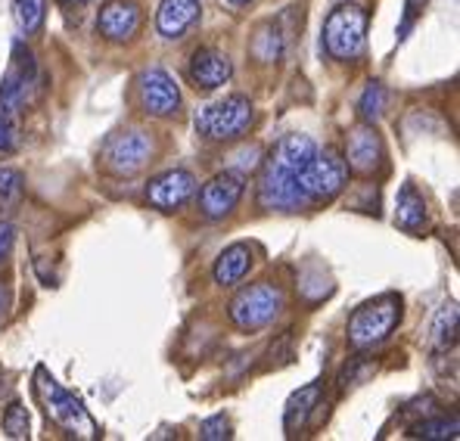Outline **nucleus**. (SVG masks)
<instances>
[{
  "mask_svg": "<svg viewBox=\"0 0 460 441\" xmlns=\"http://www.w3.org/2000/svg\"><path fill=\"white\" fill-rule=\"evenodd\" d=\"M398 323H402V298L395 293L370 298L349 317V345L358 351L376 348L395 332Z\"/></svg>",
  "mask_w": 460,
  "mask_h": 441,
  "instance_id": "obj_1",
  "label": "nucleus"
},
{
  "mask_svg": "<svg viewBox=\"0 0 460 441\" xmlns=\"http://www.w3.org/2000/svg\"><path fill=\"white\" fill-rule=\"evenodd\" d=\"M252 121H255V110L249 103V97L230 93V97L215 100V103L202 106L196 112V131L206 140H215V144H234V140L246 137Z\"/></svg>",
  "mask_w": 460,
  "mask_h": 441,
  "instance_id": "obj_2",
  "label": "nucleus"
},
{
  "mask_svg": "<svg viewBox=\"0 0 460 441\" xmlns=\"http://www.w3.org/2000/svg\"><path fill=\"white\" fill-rule=\"evenodd\" d=\"M323 47L340 63H358L367 50V13L355 4H342L323 22Z\"/></svg>",
  "mask_w": 460,
  "mask_h": 441,
  "instance_id": "obj_3",
  "label": "nucleus"
},
{
  "mask_svg": "<svg viewBox=\"0 0 460 441\" xmlns=\"http://www.w3.org/2000/svg\"><path fill=\"white\" fill-rule=\"evenodd\" d=\"M283 308H287V295H283L280 287H274L268 280L249 283L230 302V321H234V327L255 332L268 327V323H274L283 314Z\"/></svg>",
  "mask_w": 460,
  "mask_h": 441,
  "instance_id": "obj_4",
  "label": "nucleus"
},
{
  "mask_svg": "<svg viewBox=\"0 0 460 441\" xmlns=\"http://www.w3.org/2000/svg\"><path fill=\"white\" fill-rule=\"evenodd\" d=\"M38 392H40V398H44V404H47V417H50L53 423L63 426L69 436H78V438H93V436H97V429H93V419L87 417L81 398L72 395L69 389H63V385H59L44 367H38Z\"/></svg>",
  "mask_w": 460,
  "mask_h": 441,
  "instance_id": "obj_5",
  "label": "nucleus"
},
{
  "mask_svg": "<svg viewBox=\"0 0 460 441\" xmlns=\"http://www.w3.org/2000/svg\"><path fill=\"white\" fill-rule=\"evenodd\" d=\"M349 184V165L333 146L317 149L311 165L302 172V187H305L308 206H327L342 193Z\"/></svg>",
  "mask_w": 460,
  "mask_h": 441,
  "instance_id": "obj_6",
  "label": "nucleus"
},
{
  "mask_svg": "<svg viewBox=\"0 0 460 441\" xmlns=\"http://www.w3.org/2000/svg\"><path fill=\"white\" fill-rule=\"evenodd\" d=\"M100 159H103L106 172L115 174V178H134L153 162V137L140 128L119 131L106 140Z\"/></svg>",
  "mask_w": 460,
  "mask_h": 441,
  "instance_id": "obj_7",
  "label": "nucleus"
},
{
  "mask_svg": "<svg viewBox=\"0 0 460 441\" xmlns=\"http://www.w3.org/2000/svg\"><path fill=\"white\" fill-rule=\"evenodd\" d=\"M259 206L265 212H299V208H305L308 196L305 187H302V172H293V168L270 159L259 181Z\"/></svg>",
  "mask_w": 460,
  "mask_h": 441,
  "instance_id": "obj_8",
  "label": "nucleus"
},
{
  "mask_svg": "<svg viewBox=\"0 0 460 441\" xmlns=\"http://www.w3.org/2000/svg\"><path fill=\"white\" fill-rule=\"evenodd\" d=\"M137 103L150 119H172L181 112V87L165 69L153 66L137 75Z\"/></svg>",
  "mask_w": 460,
  "mask_h": 441,
  "instance_id": "obj_9",
  "label": "nucleus"
},
{
  "mask_svg": "<svg viewBox=\"0 0 460 441\" xmlns=\"http://www.w3.org/2000/svg\"><path fill=\"white\" fill-rule=\"evenodd\" d=\"M35 87H38V63H35V53L16 40L13 44V57H10V69H6L4 81H0V97L6 103H13L19 112L31 103L35 97Z\"/></svg>",
  "mask_w": 460,
  "mask_h": 441,
  "instance_id": "obj_10",
  "label": "nucleus"
},
{
  "mask_svg": "<svg viewBox=\"0 0 460 441\" xmlns=\"http://www.w3.org/2000/svg\"><path fill=\"white\" fill-rule=\"evenodd\" d=\"M243 174L236 172H218L215 178H208L202 184L199 196H196V206H199V215L206 221H221L240 206L243 199Z\"/></svg>",
  "mask_w": 460,
  "mask_h": 441,
  "instance_id": "obj_11",
  "label": "nucleus"
},
{
  "mask_svg": "<svg viewBox=\"0 0 460 441\" xmlns=\"http://www.w3.org/2000/svg\"><path fill=\"white\" fill-rule=\"evenodd\" d=\"M385 162V146L380 131L374 128V121H364V125L351 128L349 140H345V165L355 174H374L380 172Z\"/></svg>",
  "mask_w": 460,
  "mask_h": 441,
  "instance_id": "obj_12",
  "label": "nucleus"
},
{
  "mask_svg": "<svg viewBox=\"0 0 460 441\" xmlns=\"http://www.w3.org/2000/svg\"><path fill=\"white\" fill-rule=\"evenodd\" d=\"M196 193V178L187 168H168L146 184V202L159 212H181Z\"/></svg>",
  "mask_w": 460,
  "mask_h": 441,
  "instance_id": "obj_13",
  "label": "nucleus"
},
{
  "mask_svg": "<svg viewBox=\"0 0 460 441\" xmlns=\"http://www.w3.org/2000/svg\"><path fill=\"white\" fill-rule=\"evenodd\" d=\"M140 6L134 0H106L97 13V35L110 44H128L140 31Z\"/></svg>",
  "mask_w": 460,
  "mask_h": 441,
  "instance_id": "obj_14",
  "label": "nucleus"
},
{
  "mask_svg": "<svg viewBox=\"0 0 460 441\" xmlns=\"http://www.w3.org/2000/svg\"><path fill=\"white\" fill-rule=\"evenodd\" d=\"M187 75L196 84V91H218L230 81L234 75V63L225 50L218 47H196L190 53V66H187Z\"/></svg>",
  "mask_w": 460,
  "mask_h": 441,
  "instance_id": "obj_15",
  "label": "nucleus"
},
{
  "mask_svg": "<svg viewBox=\"0 0 460 441\" xmlns=\"http://www.w3.org/2000/svg\"><path fill=\"white\" fill-rule=\"evenodd\" d=\"M199 19V0H162L155 29L165 40H181Z\"/></svg>",
  "mask_w": 460,
  "mask_h": 441,
  "instance_id": "obj_16",
  "label": "nucleus"
},
{
  "mask_svg": "<svg viewBox=\"0 0 460 441\" xmlns=\"http://www.w3.org/2000/svg\"><path fill=\"white\" fill-rule=\"evenodd\" d=\"M395 224L411 236H420L429 227V212H426V199L414 184H402L395 199Z\"/></svg>",
  "mask_w": 460,
  "mask_h": 441,
  "instance_id": "obj_17",
  "label": "nucleus"
},
{
  "mask_svg": "<svg viewBox=\"0 0 460 441\" xmlns=\"http://www.w3.org/2000/svg\"><path fill=\"white\" fill-rule=\"evenodd\" d=\"M249 268H252V246H249V243H234V246H227L225 252L218 255V261H215V268H212V277L218 287H236V283L249 274Z\"/></svg>",
  "mask_w": 460,
  "mask_h": 441,
  "instance_id": "obj_18",
  "label": "nucleus"
},
{
  "mask_svg": "<svg viewBox=\"0 0 460 441\" xmlns=\"http://www.w3.org/2000/svg\"><path fill=\"white\" fill-rule=\"evenodd\" d=\"M283 50H287V35H283L280 22H265L255 29L252 40H249V53L259 59L261 66L280 63Z\"/></svg>",
  "mask_w": 460,
  "mask_h": 441,
  "instance_id": "obj_19",
  "label": "nucleus"
},
{
  "mask_svg": "<svg viewBox=\"0 0 460 441\" xmlns=\"http://www.w3.org/2000/svg\"><path fill=\"white\" fill-rule=\"evenodd\" d=\"M314 153H317V144L308 137V134H287V137L277 144L270 159H277L280 165L293 168V172H305V168L311 165V159H314Z\"/></svg>",
  "mask_w": 460,
  "mask_h": 441,
  "instance_id": "obj_20",
  "label": "nucleus"
},
{
  "mask_svg": "<svg viewBox=\"0 0 460 441\" xmlns=\"http://www.w3.org/2000/svg\"><path fill=\"white\" fill-rule=\"evenodd\" d=\"M317 398H321V383H311L289 398L287 410H283V429H287V436H296L308 423L311 410L317 407Z\"/></svg>",
  "mask_w": 460,
  "mask_h": 441,
  "instance_id": "obj_21",
  "label": "nucleus"
},
{
  "mask_svg": "<svg viewBox=\"0 0 460 441\" xmlns=\"http://www.w3.org/2000/svg\"><path fill=\"white\" fill-rule=\"evenodd\" d=\"M457 339V304H442L436 314V321H432V330H429V348L432 351H448L451 345H455Z\"/></svg>",
  "mask_w": 460,
  "mask_h": 441,
  "instance_id": "obj_22",
  "label": "nucleus"
},
{
  "mask_svg": "<svg viewBox=\"0 0 460 441\" xmlns=\"http://www.w3.org/2000/svg\"><path fill=\"white\" fill-rule=\"evenodd\" d=\"M13 16L22 35H38L47 19V0H13Z\"/></svg>",
  "mask_w": 460,
  "mask_h": 441,
  "instance_id": "obj_23",
  "label": "nucleus"
},
{
  "mask_svg": "<svg viewBox=\"0 0 460 441\" xmlns=\"http://www.w3.org/2000/svg\"><path fill=\"white\" fill-rule=\"evenodd\" d=\"M385 103H389V91H385L383 81H370L367 87H364V93L358 97V115H361L364 121H376L385 110Z\"/></svg>",
  "mask_w": 460,
  "mask_h": 441,
  "instance_id": "obj_24",
  "label": "nucleus"
},
{
  "mask_svg": "<svg viewBox=\"0 0 460 441\" xmlns=\"http://www.w3.org/2000/svg\"><path fill=\"white\" fill-rule=\"evenodd\" d=\"M457 432H460L457 417H432L411 426V436L414 438H457Z\"/></svg>",
  "mask_w": 460,
  "mask_h": 441,
  "instance_id": "obj_25",
  "label": "nucleus"
},
{
  "mask_svg": "<svg viewBox=\"0 0 460 441\" xmlns=\"http://www.w3.org/2000/svg\"><path fill=\"white\" fill-rule=\"evenodd\" d=\"M19 146V110L0 97V153H13Z\"/></svg>",
  "mask_w": 460,
  "mask_h": 441,
  "instance_id": "obj_26",
  "label": "nucleus"
},
{
  "mask_svg": "<svg viewBox=\"0 0 460 441\" xmlns=\"http://www.w3.org/2000/svg\"><path fill=\"white\" fill-rule=\"evenodd\" d=\"M29 429H31L29 410L22 407V401H10V407L4 410V432L10 438H29Z\"/></svg>",
  "mask_w": 460,
  "mask_h": 441,
  "instance_id": "obj_27",
  "label": "nucleus"
},
{
  "mask_svg": "<svg viewBox=\"0 0 460 441\" xmlns=\"http://www.w3.org/2000/svg\"><path fill=\"white\" fill-rule=\"evenodd\" d=\"M22 196V174L16 168L0 165V206H16Z\"/></svg>",
  "mask_w": 460,
  "mask_h": 441,
  "instance_id": "obj_28",
  "label": "nucleus"
},
{
  "mask_svg": "<svg viewBox=\"0 0 460 441\" xmlns=\"http://www.w3.org/2000/svg\"><path fill=\"white\" fill-rule=\"evenodd\" d=\"M199 438H206V441L230 438V419L225 417V413H215V417H208L206 423L199 426Z\"/></svg>",
  "mask_w": 460,
  "mask_h": 441,
  "instance_id": "obj_29",
  "label": "nucleus"
},
{
  "mask_svg": "<svg viewBox=\"0 0 460 441\" xmlns=\"http://www.w3.org/2000/svg\"><path fill=\"white\" fill-rule=\"evenodd\" d=\"M423 6H426V0H404V22H402V29H398V40L408 38V31L414 29V22L423 13Z\"/></svg>",
  "mask_w": 460,
  "mask_h": 441,
  "instance_id": "obj_30",
  "label": "nucleus"
},
{
  "mask_svg": "<svg viewBox=\"0 0 460 441\" xmlns=\"http://www.w3.org/2000/svg\"><path fill=\"white\" fill-rule=\"evenodd\" d=\"M13 243H16V227H13L10 221H0V264L10 258Z\"/></svg>",
  "mask_w": 460,
  "mask_h": 441,
  "instance_id": "obj_31",
  "label": "nucleus"
},
{
  "mask_svg": "<svg viewBox=\"0 0 460 441\" xmlns=\"http://www.w3.org/2000/svg\"><path fill=\"white\" fill-rule=\"evenodd\" d=\"M6 308H10V289H6L4 283H0V317L6 314Z\"/></svg>",
  "mask_w": 460,
  "mask_h": 441,
  "instance_id": "obj_32",
  "label": "nucleus"
},
{
  "mask_svg": "<svg viewBox=\"0 0 460 441\" xmlns=\"http://www.w3.org/2000/svg\"><path fill=\"white\" fill-rule=\"evenodd\" d=\"M227 4H230V6H249L252 0H227Z\"/></svg>",
  "mask_w": 460,
  "mask_h": 441,
  "instance_id": "obj_33",
  "label": "nucleus"
},
{
  "mask_svg": "<svg viewBox=\"0 0 460 441\" xmlns=\"http://www.w3.org/2000/svg\"><path fill=\"white\" fill-rule=\"evenodd\" d=\"M63 4H87V0H63Z\"/></svg>",
  "mask_w": 460,
  "mask_h": 441,
  "instance_id": "obj_34",
  "label": "nucleus"
},
{
  "mask_svg": "<svg viewBox=\"0 0 460 441\" xmlns=\"http://www.w3.org/2000/svg\"><path fill=\"white\" fill-rule=\"evenodd\" d=\"M4 392H6V383H0V395H4Z\"/></svg>",
  "mask_w": 460,
  "mask_h": 441,
  "instance_id": "obj_35",
  "label": "nucleus"
}]
</instances>
